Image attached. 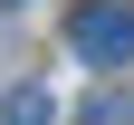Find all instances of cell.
Here are the masks:
<instances>
[{
    "label": "cell",
    "instance_id": "obj_1",
    "mask_svg": "<svg viewBox=\"0 0 134 125\" xmlns=\"http://www.w3.org/2000/svg\"><path fill=\"white\" fill-rule=\"evenodd\" d=\"M67 48L96 58V67H125L134 58V10L125 0H77V10H67Z\"/></svg>",
    "mask_w": 134,
    "mask_h": 125
},
{
    "label": "cell",
    "instance_id": "obj_2",
    "mask_svg": "<svg viewBox=\"0 0 134 125\" xmlns=\"http://www.w3.org/2000/svg\"><path fill=\"white\" fill-rule=\"evenodd\" d=\"M10 125H58V106H48V87H19V96H10Z\"/></svg>",
    "mask_w": 134,
    "mask_h": 125
},
{
    "label": "cell",
    "instance_id": "obj_3",
    "mask_svg": "<svg viewBox=\"0 0 134 125\" xmlns=\"http://www.w3.org/2000/svg\"><path fill=\"white\" fill-rule=\"evenodd\" d=\"M77 125H125V96H115V87H105V96H86V116H77Z\"/></svg>",
    "mask_w": 134,
    "mask_h": 125
}]
</instances>
